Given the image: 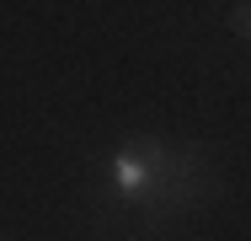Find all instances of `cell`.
<instances>
[{
  "label": "cell",
  "instance_id": "obj_1",
  "mask_svg": "<svg viewBox=\"0 0 251 241\" xmlns=\"http://www.w3.org/2000/svg\"><path fill=\"white\" fill-rule=\"evenodd\" d=\"M208 193H214V172H208L203 150L155 140V134H128L101 161L97 220L128 231V236L134 231H166Z\"/></svg>",
  "mask_w": 251,
  "mask_h": 241
},
{
  "label": "cell",
  "instance_id": "obj_2",
  "mask_svg": "<svg viewBox=\"0 0 251 241\" xmlns=\"http://www.w3.org/2000/svg\"><path fill=\"white\" fill-rule=\"evenodd\" d=\"M230 27H235L241 38H251V5H230Z\"/></svg>",
  "mask_w": 251,
  "mask_h": 241
}]
</instances>
